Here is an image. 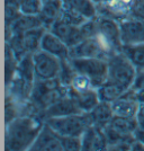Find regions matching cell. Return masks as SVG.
Instances as JSON below:
<instances>
[{
  "label": "cell",
  "instance_id": "cb8c5ba5",
  "mask_svg": "<svg viewBox=\"0 0 144 151\" xmlns=\"http://www.w3.org/2000/svg\"><path fill=\"white\" fill-rule=\"evenodd\" d=\"M122 52L138 70H144V43L123 45Z\"/></svg>",
  "mask_w": 144,
  "mask_h": 151
},
{
  "label": "cell",
  "instance_id": "2e32d148",
  "mask_svg": "<svg viewBox=\"0 0 144 151\" xmlns=\"http://www.w3.org/2000/svg\"><path fill=\"white\" fill-rule=\"evenodd\" d=\"M77 113H83V112H81L75 101L68 93V95H65L61 99L55 101L53 105L47 107L42 114V117L45 120L49 117H59V116H65Z\"/></svg>",
  "mask_w": 144,
  "mask_h": 151
},
{
  "label": "cell",
  "instance_id": "e575fe53",
  "mask_svg": "<svg viewBox=\"0 0 144 151\" xmlns=\"http://www.w3.org/2000/svg\"><path fill=\"white\" fill-rule=\"evenodd\" d=\"M94 1L98 5V4H101V2H102V1H105V0H94Z\"/></svg>",
  "mask_w": 144,
  "mask_h": 151
},
{
  "label": "cell",
  "instance_id": "484cf974",
  "mask_svg": "<svg viewBox=\"0 0 144 151\" xmlns=\"http://www.w3.org/2000/svg\"><path fill=\"white\" fill-rule=\"evenodd\" d=\"M75 75H77V71L72 65L71 59L70 58L62 59L61 60V69H60V73H59V79H60L61 83L65 87H69Z\"/></svg>",
  "mask_w": 144,
  "mask_h": 151
},
{
  "label": "cell",
  "instance_id": "836d02e7",
  "mask_svg": "<svg viewBox=\"0 0 144 151\" xmlns=\"http://www.w3.org/2000/svg\"><path fill=\"white\" fill-rule=\"evenodd\" d=\"M138 127H141V129H143L144 130V119H140V120H138Z\"/></svg>",
  "mask_w": 144,
  "mask_h": 151
},
{
  "label": "cell",
  "instance_id": "8fae6325",
  "mask_svg": "<svg viewBox=\"0 0 144 151\" xmlns=\"http://www.w3.org/2000/svg\"><path fill=\"white\" fill-rule=\"evenodd\" d=\"M114 115L122 116V117H130V119H138V104L135 97V91L130 88L125 91L119 98L112 103Z\"/></svg>",
  "mask_w": 144,
  "mask_h": 151
},
{
  "label": "cell",
  "instance_id": "4fadbf2b",
  "mask_svg": "<svg viewBox=\"0 0 144 151\" xmlns=\"http://www.w3.org/2000/svg\"><path fill=\"white\" fill-rule=\"evenodd\" d=\"M82 150L99 151L108 150V141L104 129L96 125L89 126L81 135Z\"/></svg>",
  "mask_w": 144,
  "mask_h": 151
},
{
  "label": "cell",
  "instance_id": "52a82bcc",
  "mask_svg": "<svg viewBox=\"0 0 144 151\" xmlns=\"http://www.w3.org/2000/svg\"><path fill=\"white\" fill-rule=\"evenodd\" d=\"M138 127V119L114 115L109 124L104 129L108 141V148L122 141H134V133Z\"/></svg>",
  "mask_w": 144,
  "mask_h": 151
},
{
  "label": "cell",
  "instance_id": "6da1fadb",
  "mask_svg": "<svg viewBox=\"0 0 144 151\" xmlns=\"http://www.w3.org/2000/svg\"><path fill=\"white\" fill-rule=\"evenodd\" d=\"M44 119L35 115L15 117L6 129L8 150H29L44 125Z\"/></svg>",
  "mask_w": 144,
  "mask_h": 151
},
{
  "label": "cell",
  "instance_id": "7c38bea8",
  "mask_svg": "<svg viewBox=\"0 0 144 151\" xmlns=\"http://www.w3.org/2000/svg\"><path fill=\"white\" fill-rule=\"evenodd\" d=\"M98 26H99L98 33L116 51L119 52L122 50L123 43L120 38V27L118 20L106 16H98Z\"/></svg>",
  "mask_w": 144,
  "mask_h": 151
},
{
  "label": "cell",
  "instance_id": "ffe728a7",
  "mask_svg": "<svg viewBox=\"0 0 144 151\" xmlns=\"http://www.w3.org/2000/svg\"><path fill=\"white\" fill-rule=\"evenodd\" d=\"M9 27L14 34V33H23V32L31 31V29H35V28L44 27V26L38 15L21 14Z\"/></svg>",
  "mask_w": 144,
  "mask_h": 151
},
{
  "label": "cell",
  "instance_id": "e0dca14e",
  "mask_svg": "<svg viewBox=\"0 0 144 151\" xmlns=\"http://www.w3.org/2000/svg\"><path fill=\"white\" fill-rule=\"evenodd\" d=\"M68 93L77 103V105L83 113H89L100 101L97 88H89L82 91H75L68 87Z\"/></svg>",
  "mask_w": 144,
  "mask_h": 151
},
{
  "label": "cell",
  "instance_id": "30bf717a",
  "mask_svg": "<svg viewBox=\"0 0 144 151\" xmlns=\"http://www.w3.org/2000/svg\"><path fill=\"white\" fill-rule=\"evenodd\" d=\"M29 150L36 151H62V138L46 122H44V125L41 132L36 138L35 142L33 143Z\"/></svg>",
  "mask_w": 144,
  "mask_h": 151
},
{
  "label": "cell",
  "instance_id": "1f68e13d",
  "mask_svg": "<svg viewBox=\"0 0 144 151\" xmlns=\"http://www.w3.org/2000/svg\"><path fill=\"white\" fill-rule=\"evenodd\" d=\"M135 91V97L138 99V104H144V89H140V90H134Z\"/></svg>",
  "mask_w": 144,
  "mask_h": 151
},
{
  "label": "cell",
  "instance_id": "f1b7e54d",
  "mask_svg": "<svg viewBox=\"0 0 144 151\" xmlns=\"http://www.w3.org/2000/svg\"><path fill=\"white\" fill-rule=\"evenodd\" d=\"M130 17L144 19V0H133L130 7Z\"/></svg>",
  "mask_w": 144,
  "mask_h": 151
},
{
  "label": "cell",
  "instance_id": "7a4b0ae2",
  "mask_svg": "<svg viewBox=\"0 0 144 151\" xmlns=\"http://www.w3.org/2000/svg\"><path fill=\"white\" fill-rule=\"evenodd\" d=\"M44 121L61 137H81L89 126L94 125L90 113L49 117Z\"/></svg>",
  "mask_w": 144,
  "mask_h": 151
},
{
  "label": "cell",
  "instance_id": "ac0fdd59",
  "mask_svg": "<svg viewBox=\"0 0 144 151\" xmlns=\"http://www.w3.org/2000/svg\"><path fill=\"white\" fill-rule=\"evenodd\" d=\"M64 0H46L41 14L38 15L46 29H50L53 24L59 20L62 13Z\"/></svg>",
  "mask_w": 144,
  "mask_h": 151
},
{
  "label": "cell",
  "instance_id": "4316f807",
  "mask_svg": "<svg viewBox=\"0 0 144 151\" xmlns=\"http://www.w3.org/2000/svg\"><path fill=\"white\" fill-rule=\"evenodd\" d=\"M44 6V0H21L19 2L20 13L25 15H39Z\"/></svg>",
  "mask_w": 144,
  "mask_h": 151
},
{
  "label": "cell",
  "instance_id": "5bb4252c",
  "mask_svg": "<svg viewBox=\"0 0 144 151\" xmlns=\"http://www.w3.org/2000/svg\"><path fill=\"white\" fill-rule=\"evenodd\" d=\"M50 31L57 35L69 47H73L85 40L80 27L67 24L62 20L55 22L50 28Z\"/></svg>",
  "mask_w": 144,
  "mask_h": 151
},
{
  "label": "cell",
  "instance_id": "3957f363",
  "mask_svg": "<svg viewBox=\"0 0 144 151\" xmlns=\"http://www.w3.org/2000/svg\"><path fill=\"white\" fill-rule=\"evenodd\" d=\"M136 72L138 69L122 51L108 59V81L115 82L125 89H130L135 79Z\"/></svg>",
  "mask_w": 144,
  "mask_h": 151
},
{
  "label": "cell",
  "instance_id": "d590c367",
  "mask_svg": "<svg viewBox=\"0 0 144 151\" xmlns=\"http://www.w3.org/2000/svg\"><path fill=\"white\" fill-rule=\"evenodd\" d=\"M44 1H46V0H44Z\"/></svg>",
  "mask_w": 144,
  "mask_h": 151
},
{
  "label": "cell",
  "instance_id": "f546056e",
  "mask_svg": "<svg viewBox=\"0 0 144 151\" xmlns=\"http://www.w3.org/2000/svg\"><path fill=\"white\" fill-rule=\"evenodd\" d=\"M133 90H140L144 89V70H138L135 79L133 81V85L131 87Z\"/></svg>",
  "mask_w": 144,
  "mask_h": 151
},
{
  "label": "cell",
  "instance_id": "4dcf8cb0",
  "mask_svg": "<svg viewBox=\"0 0 144 151\" xmlns=\"http://www.w3.org/2000/svg\"><path fill=\"white\" fill-rule=\"evenodd\" d=\"M134 137H135V140L138 141L140 143H142L144 145V130L141 129V127H138L136 131L134 133Z\"/></svg>",
  "mask_w": 144,
  "mask_h": 151
},
{
  "label": "cell",
  "instance_id": "d4e9b609",
  "mask_svg": "<svg viewBox=\"0 0 144 151\" xmlns=\"http://www.w3.org/2000/svg\"><path fill=\"white\" fill-rule=\"evenodd\" d=\"M59 20H62V22L67 23V24H70V25L80 27V26L87 20V18L83 17L81 14L75 12V9H72L71 7L67 6V5L64 4L62 13H61V16H60Z\"/></svg>",
  "mask_w": 144,
  "mask_h": 151
},
{
  "label": "cell",
  "instance_id": "603a6c76",
  "mask_svg": "<svg viewBox=\"0 0 144 151\" xmlns=\"http://www.w3.org/2000/svg\"><path fill=\"white\" fill-rule=\"evenodd\" d=\"M97 90H98L100 101L113 103L114 101H116L117 98H119L125 91H127L128 89H125L124 87L119 86V85L115 83V82L107 80L105 83L101 85L99 88H97Z\"/></svg>",
  "mask_w": 144,
  "mask_h": 151
},
{
  "label": "cell",
  "instance_id": "9c48e42d",
  "mask_svg": "<svg viewBox=\"0 0 144 151\" xmlns=\"http://www.w3.org/2000/svg\"><path fill=\"white\" fill-rule=\"evenodd\" d=\"M119 27L123 45L144 43V19L127 16L119 20Z\"/></svg>",
  "mask_w": 144,
  "mask_h": 151
},
{
  "label": "cell",
  "instance_id": "44dd1931",
  "mask_svg": "<svg viewBox=\"0 0 144 151\" xmlns=\"http://www.w3.org/2000/svg\"><path fill=\"white\" fill-rule=\"evenodd\" d=\"M64 4L87 19L96 18L98 16V7L94 0H64Z\"/></svg>",
  "mask_w": 144,
  "mask_h": 151
},
{
  "label": "cell",
  "instance_id": "7402d4cb",
  "mask_svg": "<svg viewBox=\"0 0 144 151\" xmlns=\"http://www.w3.org/2000/svg\"><path fill=\"white\" fill-rule=\"evenodd\" d=\"M17 72L20 79L25 80L26 82L28 83L35 82L36 77H35V65H34L33 53L26 54L17 61Z\"/></svg>",
  "mask_w": 144,
  "mask_h": 151
},
{
  "label": "cell",
  "instance_id": "d6986e66",
  "mask_svg": "<svg viewBox=\"0 0 144 151\" xmlns=\"http://www.w3.org/2000/svg\"><path fill=\"white\" fill-rule=\"evenodd\" d=\"M89 113H90V116L92 119L94 125L101 127V129H105L114 117L112 103L104 101H99L98 105Z\"/></svg>",
  "mask_w": 144,
  "mask_h": 151
},
{
  "label": "cell",
  "instance_id": "9a60e30c",
  "mask_svg": "<svg viewBox=\"0 0 144 151\" xmlns=\"http://www.w3.org/2000/svg\"><path fill=\"white\" fill-rule=\"evenodd\" d=\"M41 50L53 54L61 60L70 58V47L50 29H46L43 34L41 41Z\"/></svg>",
  "mask_w": 144,
  "mask_h": 151
},
{
  "label": "cell",
  "instance_id": "8992f818",
  "mask_svg": "<svg viewBox=\"0 0 144 151\" xmlns=\"http://www.w3.org/2000/svg\"><path fill=\"white\" fill-rule=\"evenodd\" d=\"M45 31V27H38L23 33H14L9 38V47L17 61L26 54L41 49V41Z\"/></svg>",
  "mask_w": 144,
  "mask_h": 151
},
{
  "label": "cell",
  "instance_id": "83f0119b",
  "mask_svg": "<svg viewBox=\"0 0 144 151\" xmlns=\"http://www.w3.org/2000/svg\"><path fill=\"white\" fill-rule=\"evenodd\" d=\"M62 138L63 149L67 151L82 150L81 137H61Z\"/></svg>",
  "mask_w": 144,
  "mask_h": 151
},
{
  "label": "cell",
  "instance_id": "5b68a950",
  "mask_svg": "<svg viewBox=\"0 0 144 151\" xmlns=\"http://www.w3.org/2000/svg\"><path fill=\"white\" fill-rule=\"evenodd\" d=\"M71 59L72 65L80 75L86 76L95 88H99L108 78V60L99 58H75Z\"/></svg>",
  "mask_w": 144,
  "mask_h": 151
},
{
  "label": "cell",
  "instance_id": "d6a6232c",
  "mask_svg": "<svg viewBox=\"0 0 144 151\" xmlns=\"http://www.w3.org/2000/svg\"><path fill=\"white\" fill-rule=\"evenodd\" d=\"M140 119H144V104H141L138 107V120Z\"/></svg>",
  "mask_w": 144,
  "mask_h": 151
},
{
  "label": "cell",
  "instance_id": "ba28073f",
  "mask_svg": "<svg viewBox=\"0 0 144 151\" xmlns=\"http://www.w3.org/2000/svg\"><path fill=\"white\" fill-rule=\"evenodd\" d=\"M33 59L36 80H47L59 77L61 69V59L41 49L33 53Z\"/></svg>",
  "mask_w": 144,
  "mask_h": 151
},
{
  "label": "cell",
  "instance_id": "277c9868",
  "mask_svg": "<svg viewBox=\"0 0 144 151\" xmlns=\"http://www.w3.org/2000/svg\"><path fill=\"white\" fill-rule=\"evenodd\" d=\"M117 52L98 33L94 37L85 38L79 44L70 47V58H99L108 60Z\"/></svg>",
  "mask_w": 144,
  "mask_h": 151
}]
</instances>
